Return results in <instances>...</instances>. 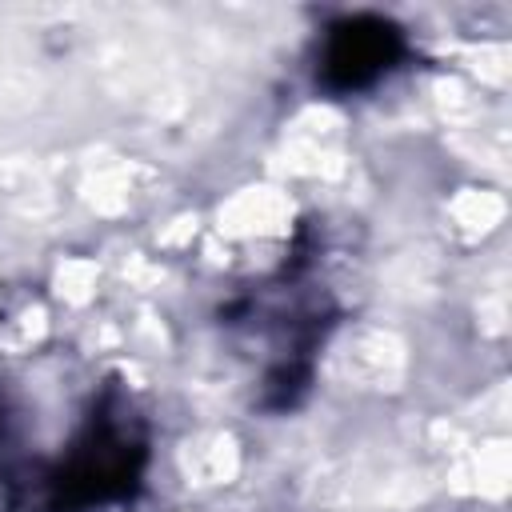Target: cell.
Instances as JSON below:
<instances>
[{"label": "cell", "instance_id": "1", "mask_svg": "<svg viewBox=\"0 0 512 512\" xmlns=\"http://www.w3.org/2000/svg\"><path fill=\"white\" fill-rule=\"evenodd\" d=\"M396 56V32L384 24H348L332 32L324 48V80L332 88H364L372 84Z\"/></svg>", "mask_w": 512, "mask_h": 512}]
</instances>
